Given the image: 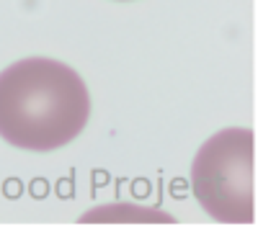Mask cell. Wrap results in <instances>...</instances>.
I'll return each mask as SVG.
<instances>
[{"label":"cell","instance_id":"7a4b0ae2","mask_svg":"<svg viewBox=\"0 0 258 242\" xmlns=\"http://www.w3.org/2000/svg\"><path fill=\"white\" fill-rule=\"evenodd\" d=\"M191 188L204 211L227 224L255 222V137L225 129L209 137L191 165Z\"/></svg>","mask_w":258,"mask_h":242},{"label":"cell","instance_id":"6da1fadb","mask_svg":"<svg viewBox=\"0 0 258 242\" xmlns=\"http://www.w3.org/2000/svg\"><path fill=\"white\" fill-rule=\"evenodd\" d=\"M83 77L57 59L31 57L0 72V137L29 152H54L88 124Z\"/></svg>","mask_w":258,"mask_h":242}]
</instances>
